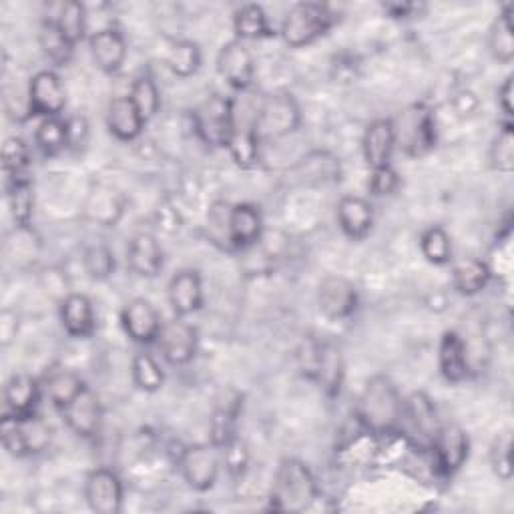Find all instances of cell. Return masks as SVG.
<instances>
[{
	"label": "cell",
	"instance_id": "1",
	"mask_svg": "<svg viewBox=\"0 0 514 514\" xmlns=\"http://www.w3.org/2000/svg\"><path fill=\"white\" fill-rule=\"evenodd\" d=\"M402 414L404 400L396 384L388 376L370 378L358 400L360 424L376 436H386L398 430L402 424Z\"/></svg>",
	"mask_w": 514,
	"mask_h": 514
},
{
	"label": "cell",
	"instance_id": "2",
	"mask_svg": "<svg viewBox=\"0 0 514 514\" xmlns=\"http://www.w3.org/2000/svg\"><path fill=\"white\" fill-rule=\"evenodd\" d=\"M318 496V482L310 466L298 458L280 462L270 502L278 512H304Z\"/></svg>",
	"mask_w": 514,
	"mask_h": 514
},
{
	"label": "cell",
	"instance_id": "3",
	"mask_svg": "<svg viewBox=\"0 0 514 514\" xmlns=\"http://www.w3.org/2000/svg\"><path fill=\"white\" fill-rule=\"evenodd\" d=\"M338 17L330 5L322 3H298L294 5L282 23V39L292 49H302L324 37Z\"/></svg>",
	"mask_w": 514,
	"mask_h": 514
},
{
	"label": "cell",
	"instance_id": "4",
	"mask_svg": "<svg viewBox=\"0 0 514 514\" xmlns=\"http://www.w3.org/2000/svg\"><path fill=\"white\" fill-rule=\"evenodd\" d=\"M302 123V111L294 95L272 93L257 103L255 113V133L260 141L282 139L298 131Z\"/></svg>",
	"mask_w": 514,
	"mask_h": 514
},
{
	"label": "cell",
	"instance_id": "5",
	"mask_svg": "<svg viewBox=\"0 0 514 514\" xmlns=\"http://www.w3.org/2000/svg\"><path fill=\"white\" fill-rule=\"evenodd\" d=\"M233 107V99H227L223 95H211L195 109L193 125L205 145L227 149L233 133Z\"/></svg>",
	"mask_w": 514,
	"mask_h": 514
},
{
	"label": "cell",
	"instance_id": "6",
	"mask_svg": "<svg viewBox=\"0 0 514 514\" xmlns=\"http://www.w3.org/2000/svg\"><path fill=\"white\" fill-rule=\"evenodd\" d=\"M219 448L213 444L187 446L179 456V470L189 488L207 492L215 486L219 476Z\"/></svg>",
	"mask_w": 514,
	"mask_h": 514
},
{
	"label": "cell",
	"instance_id": "7",
	"mask_svg": "<svg viewBox=\"0 0 514 514\" xmlns=\"http://www.w3.org/2000/svg\"><path fill=\"white\" fill-rule=\"evenodd\" d=\"M67 105V93L55 71H39L29 85L27 111L31 117H61Z\"/></svg>",
	"mask_w": 514,
	"mask_h": 514
},
{
	"label": "cell",
	"instance_id": "8",
	"mask_svg": "<svg viewBox=\"0 0 514 514\" xmlns=\"http://www.w3.org/2000/svg\"><path fill=\"white\" fill-rule=\"evenodd\" d=\"M255 113H257V105H249L247 111L245 107H241V111L237 109V105L233 107V133L227 149L233 161L243 169L253 167L257 159H260L262 141L255 133Z\"/></svg>",
	"mask_w": 514,
	"mask_h": 514
},
{
	"label": "cell",
	"instance_id": "9",
	"mask_svg": "<svg viewBox=\"0 0 514 514\" xmlns=\"http://www.w3.org/2000/svg\"><path fill=\"white\" fill-rule=\"evenodd\" d=\"M318 308L332 322H344L358 310V290L342 276H328L318 288Z\"/></svg>",
	"mask_w": 514,
	"mask_h": 514
},
{
	"label": "cell",
	"instance_id": "10",
	"mask_svg": "<svg viewBox=\"0 0 514 514\" xmlns=\"http://www.w3.org/2000/svg\"><path fill=\"white\" fill-rule=\"evenodd\" d=\"M430 450L434 452L436 470L442 476H452L468 460L470 440H468V434L460 426L448 424V426H440Z\"/></svg>",
	"mask_w": 514,
	"mask_h": 514
},
{
	"label": "cell",
	"instance_id": "11",
	"mask_svg": "<svg viewBox=\"0 0 514 514\" xmlns=\"http://www.w3.org/2000/svg\"><path fill=\"white\" fill-rule=\"evenodd\" d=\"M85 498L97 514H119L123 510V482L109 468H97L87 476Z\"/></svg>",
	"mask_w": 514,
	"mask_h": 514
},
{
	"label": "cell",
	"instance_id": "12",
	"mask_svg": "<svg viewBox=\"0 0 514 514\" xmlns=\"http://www.w3.org/2000/svg\"><path fill=\"white\" fill-rule=\"evenodd\" d=\"M217 71L231 89L243 93L253 83L255 63L249 49L241 41L233 39L221 47L217 55Z\"/></svg>",
	"mask_w": 514,
	"mask_h": 514
},
{
	"label": "cell",
	"instance_id": "13",
	"mask_svg": "<svg viewBox=\"0 0 514 514\" xmlns=\"http://www.w3.org/2000/svg\"><path fill=\"white\" fill-rule=\"evenodd\" d=\"M157 344H159L163 358L169 364L185 366L195 358L197 330L183 318H175V320L163 324Z\"/></svg>",
	"mask_w": 514,
	"mask_h": 514
},
{
	"label": "cell",
	"instance_id": "14",
	"mask_svg": "<svg viewBox=\"0 0 514 514\" xmlns=\"http://www.w3.org/2000/svg\"><path fill=\"white\" fill-rule=\"evenodd\" d=\"M310 374L328 398H336L346 378V364L342 350L336 344H318L314 348Z\"/></svg>",
	"mask_w": 514,
	"mask_h": 514
},
{
	"label": "cell",
	"instance_id": "15",
	"mask_svg": "<svg viewBox=\"0 0 514 514\" xmlns=\"http://www.w3.org/2000/svg\"><path fill=\"white\" fill-rule=\"evenodd\" d=\"M121 324L125 334L135 344H143V346L157 342L159 332L163 328L157 308L145 298H135L123 308Z\"/></svg>",
	"mask_w": 514,
	"mask_h": 514
},
{
	"label": "cell",
	"instance_id": "16",
	"mask_svg": "<svg viewBox=\"0 0 514 514\" xmlns=\"http://www.w3.org/2000/svg\"><path fill=\"white\" fill-rule=\"evenodd\" d=\"M402 420H406L416 436V440L430 448L434 444V438L440 430L438 412L434 402L424 392H414L404 400V414Z\"/></svg>",
	"mask_w": 514,
	"mask_h": 514
},
{
	"label": "cell",
	"instance_id": "17",
	"mask_svg": "<svg viewBox=\"0 0 514 514\" xmlns=\"http://www.w3.org/2000/svg\"><path fill=\"white\" fill-rule=\"evenodd\" d=\"M264 217L260 207L251 203H237L229 213V245L235 249H247L262 241Z\"/></svg>",
	"mask_w": 514,
	"mask_h": 514
},
{
	"label": "cell",
	"instance_id": "18",
	"mask_svg": "<svg viewBox=\"0 0 514 514\" xmlns=\"http://www.w3.org/2000/svg\"><path fill=\"white\" fill-rule=\"evenodd\" d=\"M171 310L177 318H187L203 306V282L199 272L181 270L177 272L167 288Z\"/></svg>",
	"mask_w": 514,
	"mask_h": 514
},
{
	"label": "cell",
	"instance_id": "19",
	"mask_svg": "<svg viewBox=\"0 0 514 514\" xmlns=\"http://www.w3.org/2000/svg\"><path fill=\"white\" fill-rule=\"evenodd\" d=\"M127 268L139 278H155L163 270V249L153 233H137L127 247Z\"/></svg>",
	"mask_w": 514,
	"mask_h": 514
},
{
	"label": "cell",
	"instance_id": "20",
	"mask_svg": "<svg viewBox=\"0 0 514 514\" xmlns=\"http://www.w3.org/2000/svg\"><path fill=\"white\" fill-rule=\"evenodd\" d=\"M396 125L392 119H376L368 125L364 139H362V151L364 159L372 169L390 165L392 153L396 149Z\"/></svg>",
	"mask_w": 514,
	"mask_h": 514
},
{
	"label": "cell",
	"instance_id": "21",
	"mask_svg": "<svg viewBox=\"0 0 514 514\" xmlns=\"http://www.w3.org/2000/svg\"><path fill=\"white\" fill-rule=\"evenodd\" d=\"M63 416L67 426L83 438H93L103 420V410L97 394L91 388H85L67 408H63Z\"/></svg>",
	"mask_w": 514,
	"mask_h": 514
},
{
	"label": "cell",
	"instance_id": "22",
	"mask_svg": "<svg viewBox=\"0 0 514 514\" xmlns=\"http://www.w3.org/2000/svg\"><path fill=\"white\" fill-rule=\"evenodd\" d=\"M89 49L95 65L109 75L123 69L127 59V43L117 29H103L89 39Z\"/></svg>",
	"mask_w": 514,
	"mask_h": 514
},
{
	"label": "cell",
	"instance_id": "23",
	"mask_svg": "<svg viewBox=\"0 0 514 514\" xmlns=\"http://www.w3.org/2000/svg\"><path fill=\"white\" fill-rule=\"evenodd\" d=\"M438 366L440 374L450 384H460L468 378V352L464 340L456 332H444L438 346Z\"/></svg>",
	"mask_w": 514,
	"mask_h": 514
},
{
	"label": "cell",
	"instance_id": "24",
	"mask_svg": "<svg viewBox=\"0 0 514 514\" xmlns=\"http://www.w3.org/2000/svg\"><path fill=\"white\" fill-rule=\"evenodd\" d=\"M39 398H41V386L33 376L15 374L5 386V406L9 416L27 418L37 414Z\"/></svg>",
	"mask_w": 514,
	"mask_h": 514
},
{
	"label": "cell",
	"instance_id": "25",
	"mask_svg": "<svg viewBox=\"0 0 514 514\" xmlns=\"http://www.w3.org/2000/svg\"><path fill=\"white\" fill-rule=\"evenodd\" d=\"M436 125H434V117L426 107H416L408 119L404 121V129H402V137H404V149L406 153L418 157L424 155L426 151H430L436 145Z\"/></svg>",
	"mask_w": 514,
	"mask_h": 514
},
{
	"label": "cell",
	"instance_id": "26",
	"mask_svg": "<svg viewBox=\"0 0 514 514\" xmlns=\"http://www.w3.org/2000/svg\"><path fill=\"white\" fill-rule=\"evenodd\" d=\"M338 223L350 239H364L374 225V209L370 201L356 195L342 197L338 203Z\"/></svg>",
	"mask_w": 514,
	"mask_h": 514
},
{
	"label": "cell",
	"instance_id": "27",
	"mask_svg": "<svg viewBox=\"0 0 514 514\" xmlns=\"http://www.w3.org/2000/svg\"><path fill=\"white\" fill-rule=\"evenodd\" d=\"M61 322L69 336L73 338H91L95 334V308L85 294H71L61 304Z\"/></svg>",
	"mask_w": 514,
	"mask_h": 514
},
{
	"label": "cell",
	"instance_id": "28",
	"mask_svg": "<svg viewBox=\"0 0 514 514\" xmlns=\"http://www.w3.org/2000/svg\"><path fill=\"white\" fill-rule=\"evenodd\" d=\"M145 123L147 121L141 117L131 97H117L109 103L107 127L119 141H135L141 135Z\"/></svg>",
	"mask_w": 514,
	"mask_h": 514
},
{
	"label": "cell",
	"instance_id": "29",
	"mask_svg": "<svg viewBox=\"0 0 514 514\" xmlns=\"http://www.w3.org/2000/svg\"><path fill=\"white\" fill-rule=\"evenodd\" d=\"M125 205H127V201L121 191H117L115 187L103 185V187H97L89 195L87 213L91 215L93 221H97L105 227H115L125 211Z\"/></svg>",
	"mask_w": 514,
	"mask_h": 514
},
{
	"label": "cell",
	"instance_id": "30",
	"mask_svg": "<svg viewBox=\"0 0 514 514\" xmlns=\"http://www.w3.org/2000/svg\"><path fill=\"white\" fill-rule=\"evenodd\" d=\"M241 412V396L233 394V398L221 400L211 418V444L219 450L227 446L237 436V418Z\"/></svg>",
	"mask_w": 514,
	"mask_h": 514
},
{
	"label": "cell",
	"instance_id": "31",
	"mask_svg": "<svg viewBox=\"0 0 514 514\" xmlns=\"http://www.w3.org/2000/svg\"><path fill=\"white\" fill-rule=\"evenodd\" d=\"M11 215L19 229H29L35 211V187L27 175L9 177L7 183Z\"/></svg>",
	"mask_w": 514,
	"mask_h": 514
},
{
	"label": "cell",
	"instance_id": "32",
	"mask_svg": "<svg viewBox=\"0 0 514 514\" xmlns=\"http://www.w3.org/2000/svg\"><path fill=\"white\" fill-rule=\"evenodd\" d=\"M490 268L476 257H464V260L454 264L452 282L456 292L462 296H476L480 294L490 282Z\"/></svg>",
	"mask_w": 514,
	"mask_h": 514
},
{
	"label": "cell",
	"instance_id": "33",
	"mask_svg": "<svg viewBox=\"0 0 514 514\" xmlns=\"http://www.w3.org/2000/svg\"><path fill=\"white\" fill-rule=\"evenodd\" d=\"M233 31L237 41H257L274 37L268 15L260 5H243L233 17Z\"/></svg>",
	"mask_w": 514,
	"mask_h": 514
},
{
	"label": "cell",
	"instance_id": "34",
	"mask_svg": "<svg viewBox=\"0 0 514 514\" xmlns=\"http://www.w3.org/2000/svg\"><path fill=\"white\" fill-rule=\"evenodd\" d=\"M85 388L87 386L81 380V376L67 368L53 370L45 380V392H47L49 400L53 402V406L59 410L67 408Z\"/></svg>",
	"mask_w": 514,
	"mask_h": 514
},
{
	"label": "cell",
	"instance_id": "35",
	"mask_svg": "<svg viewBox=\"0 0 514 514\" xmlns=\"http://www.w3.org/2000/svg\"><path fill=\"white\" fill-rule=\"evenodd\" d=\"M488 49L494 61L508 65L514 59V33H512V7H504V11L496 17L488 31Z\"/></svg>",
	"mask_w": 514,
	"mask_h": 514
},
{
	"label": "cell",
	"instance_id": "36",
	"mask_svg": "<svg viewBox=\"0 0 514 514\" xmlns=\"http://www.w3.org/2000/svg\"><path fill=\"white\" fill-rule=\"evenodd\" d=\"M165 63L171 73L179 79H189L201 67V51L199 45L193 41H171L165 53Z\"/></svg>",
	"mask_w": 514,
	"mask_h": 514
},
{
	"label": "cell",
	"instance_id": "37",
	"mask_svg": "<svg viewBox=\"0 0 514 514\" xmlns=\"http://www.w3.org/2000/svg\"><path fill=\"white\" fill-rule=\"evenodd\" d=\"M39 45H41L45 57L57 67H67L75 53V45L59 31L55 21H45L41 25Z\"/></svg>",
	"mask_w": 514,
	"mask_h": 514
},
{
	"label": "cell",
	"instance_id": "38",
	"mask_svg": "<svg viewBox=\"0 0 514 514\" xmlns=\"http://www.w3.org/2000/svg\"><path fill=\"white\" fill-rule=\"evenodd\" d=\"M420 251L426 262L434 266H446L452 262V239L440 225L428 227L420 237Z\"/></svg>",
	"mask_w": 514,
	"mask_h": 514
},
{
	"label": "cell",
	"instance_id": "39",
	"mask_svg": "<svg viewBox=\"0 0 514 514\" xmlns=\"http://www.w3.org/2000/svg\"><path fill=\"white\" fill-rule=\"evenodd\" d=\"M131 372H133V382L139 390L147 392V394H153V392H159L165 384V372L163 368L159 366V362L147 354V352H139L135 358H133V366H131Z\"/></svg>",
	"mask_w": 514,
	"mask_h": 514
},
{
	"label": "cell",
	"instance_id": "40",
	"mask_svg": "<svg viewBox=\"0 0 514 514\" xmlns=\"http://www.w3.org/2000/svg\"><path fill=\"white\" fill-rule=\"evenodd\" d=\"M55 23L73 45H79L87 33V11L77 0H67L61 5Z\"/></svg>",
	"mask_w": 514,
	"mask_h": 514
},
{
	"label": "cell",
	"instance_id": "41",
	"mask_svg": "<svg viewBox=\"0 0 514 514\" xmlns=\"http://www.w3.org/2000/svg\"><path fill=\"white\" fill-rule=\"evenodd\" d=\"M35 141H37V147L49 157L65 151L67 149V119H61V117L43 119L35 133Z\"/></svg>",
	"mask_w": 514,
	"mask_h": 514
},
{
	"label": "cell",
	"instance_id": "42",
	"mask_svg": "<svg viewBox=\"0 0 514 514\" xmlns=\"http://www.w3.org/2000/svg\"><path fill=\"white\" fill-rule=\"evenodd\" d=\"M83 268L95 282H105L115 272V253L105 243L91 245L83 255Z\"/></svg>",
	"mask_w": 514,
	"mask_h": 514
},
{
	"label": "cell",
	"instance_id": "43",
	"mask_svg": "<svg viewBox=\"0 0 514 514\" xmlns=\"http://www.w3.org/2000/svg\"><path fill=\"white\" fill-rule=\"evenodd\" d=\"M129 97H131V101L135 103V107L139 109V113L145 121L153 119L159 113V107H161L159 89L149 75H141L133 81Z\"/></svg>",
	"mask_w": 514,
	"mask_h": 514
},
{
	"label": "cell",
	"instance_id": "44",
	"mask_svg": "<svg viewBox=\"0 0 514 514\" xmlns=\"http://www.w3.org/2000/svg\"><path fill=\"white\" fill-rule=\"evenodd\" d=\"M490 167L498 173L510 175L514 171V131L512 123H504L498 137L492 141L490 147Z\"/></svg>",
	"mask_w": 514,
	"mask_h": 514
},
{
	"label": "cell",
	"instance_id": "45",
	"mask_svg": "<svg viewBox=\"0 0 514 514\" xmlns=\"http://www.w3.org/2000/svg\"><path fill=\"white\" fill-rule=\"evenodd\" d=\"M31 163V153L21 137H9L3 145V169L7 177H21Z\"/></svg>",
	"mask_w": 514,
	"mask_h": 514
},
{
	"label": "cell",
	"instance_id": "46",
	"mask_svg": "<svg viewBox=\"0 0 514 514\" xmlns=\"http://www.w3.org/2000/svg\"><path fill=\"white\" fill-rule=\"evenodd\" d=\"M19 422L23 428V436H25L29 454L43 452L51 444V428L43 418L33 414L27 418H19Z\"/></svg>",
	"mask_w": 514,
	"mask_h": 514
},
{
	"label": "cell",
	"instance_id": "47",
	"mask_svg": "<svg viewBox=\"0 0 514 514\" xmlns=\"http://www.w3.org/2000/svg\"><path fill=\"white\" fill-rule=\"evenodd\" d=\"M510 450H512V434L506 430V432L498 434V438L490 446V466H492L494 474L504 482H508L512 478Z\"/></svg>",
	"mask_w": 514,
	"mask_h": 514
},
{
	"label": "cell",
	"instance_id": "48",
	"mask_svg": "<svg viewBox=\"0 0 514 514\" xmlns=\"http://www.w3.org/2000/svg\"><path fill=\"white\" fill-rule=\"evenodd\" d=\"M0 438H3V446L11 456L15 458L29 456V448H27L19 418L5 414L3 422H0Z\"/></svg>",
	"mask_w": 514,
	"mask_h": 514
},
{
	"label": "cell",
	"instance_id": "49",
	"mask_svg": "<svg viewBox=\"0 0 514 514\" xmlns=\"http://www.w3.org/2000/svg\"><path fill=\"white\" fill-rule=\"evenodd\" d=\"M41 288L43 292L57 300L59 304H63L73 292H71V284H69V278H67V272L61 270V268H47L41 272Z\"/></svg>",
	"mask_w": 514,
	"mask_h": 514
},
{
	"label": "cell",
	"instance_id": "50",
	"mask_svg": "<svg viewBox=\"0 0 514 514\" xmlns=\"http://www.w3.org/2000/svg\"><path fill=\"white\" fill-rule=\"evenodd\" d=\"M400 185V177L398 173L386 165V167H378V169H372V175H370V181H368V187L374 195L378 197H384V195H392Z\"/></svg>",
	"mask_w": 514,
	"mask_h": 514
},
{
	"label": "cell",
	"instance_id": "51",
	"mask_svg": "<svg viewBox=\"0 0 514 514\" xmlns=\"http://www.w3.org/2000/svg\"><path fill=\"white\" fill-rule=\"evenodd\" d=\"M223 450V456H225V466H227V470H229V474L231 476H241L243 474V470H245V466H247V458H249V454H247V448H245V444L239 440V436H235L227 446H223L221 448Z\"/></svg>",
	"mask_w": 514,
	"mask_h": 514
},
{
	"label": "cell",
	"instance_id": "52",
	"mask_svg": "<svg viewBox=\"0 0 514 514\" xmlns=\"http://www.w3.org/2000/svg\"><path fill=\"white\" fill-rule=\"evenodd\" d=\"M89 121L83 115H73L67 119V149H83L89 141Z\"/></svg>",
	"mask_w": 514,
	"mask_h": 514
},
{
	"label": "cell",
	"instance_id": "53",
	"mask_svg": "<svg viewBox=\"0 0 514 514\" xmlns=\"http://www.w3.org/2000/svg\"><path fill=\"white\" fill-rule=\"evenodd\" d=\"M452 109L456 113V117L460 119H470L478 113L480 109V99L476 97V93L468 91V89H462L458 93H454L452 97Z\"/></svg>",
	"mask_w": 514,
	"mask_h": 514
},
{
	"label": "cell",
	"instance_id": "54",
	"mask_svg": "<svg viewBox=\"0 0 514 514\" xmlns=\"http://www.w3.org/2000/svg\"><path fill=\"white\" fill-rule=\"evenodd\" d=\"M19 314L15 310H3L0 312V344H3V348H9L17 334H19Z\"/></svg>",
	"mask_w": 514,
	"mask_h": 514
},
{
	"label": "cell",
	"instance_id": "55",
	"mask_svg": "<svg viewBox=\"0 0 514 514\" xmlns=\"http://www.w3.org/2000/svg\"><path fill=\"white\" fill-rule=\"evenodd\" d=\"M382 9L392 19H410L420 11V7L414 3H386V5H382Z\"/></svg>",
	"mask_w": 514,
	"mask_h": 514
},
{
	"label": "cell",
	"instance_id": "56",
	"mask_svg": "<svg viewBox=\"0 0 514 514\" xmlns=\"http://www.w3.org/2000/svg\"><path fill=\"white\" fill-rule=\"evenodd\" d=\"M498 105L510 121L512 119V77H506V81L498 89Z\"/></svg>",
	"mask_w": 514,
	"mask_h": 514
}]
</instances>
